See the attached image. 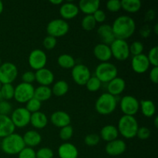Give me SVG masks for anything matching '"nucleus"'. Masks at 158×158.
Wrapping results in <instances>:
<instances>
[{"label":"nucleus","mask_w":158,"mask_h":158,"mask_svg":"<svg viewBox=\"0 0 158 158\" xmlns=\"http://www.w3.org/2000/svg\"><path fill=\"white\" fill-rule=\"evenodd\" d=\"M111 27L116 39L127 40L135 32L136 23L132 17L122 15L115 19Z\"/></svg>","instance_id":"nucleus-1"},{"label":"nucleus","mask_w":158,"mask_h":158,"mask_svg":"<svg viewBox=\"0 0 158 158\" xmlns=\"http://www.w3.org/2000/svg\"><path fill=\"white\" fill-rule=\"evenodd\" d=\"M26 148L23 136L19 134H13L2 138L1 148L3 152L9 155L19 154Z\"/></svg>","instance_id":"nucleus-2"},{"label":"nucleus","mask_w":158,"mask_h":158,"mask_svg":"<svg viewBox=\"0 0 158 158\" xmlns=\"http://www.w3.org/2000/svg\"><path fill=\"white\" fill-rule=\"evenodd\" d=\"M119 134L126 139H132L137 135L139 128L137 119L133 116L123 115L119 119L117 127Z\"/></svg>","instance_id":"nucleus-3"},{"label":"nucleus","mask_w":158,"mask_h":158,"mask_svg":"<svg viewBox=\"0 0 158 158\" xmlns=\"http://www.w3.org/2000/svg\"><path fill=\"white\" fill-rule=\"evenodd\" d=\"M117 106V97L108 93L102 94L95 103L96 111L101 115H110L115 111Z\"/></svg>","instance_id":"nucleus-4"},{"label":"nucleus","mask_w":158,"mask_h":158,"mask_svg":"<svg viewBox=\"0 0 158 158\" xmlns=\"http://www.w3.org/2000/svg\"><path fill=\"white\" fill-rule=\"evenodd\" d=\"M118 69L112 63L105 62L100 63L95 69V77L101 83H108L114 78L117 77Z\"/></svg>","instance_id":"nucleus-5"},{"label":"nucleus","mask_w":158,"mask_h":158,"mask_svg":"<svg viewBox=\"0 0 158 158\" xmlns=\"http://www.w3.org/2000/svg\"><path fill=\"white\" fill-rule=\"evenodd\" d=\"M69 30V23L63 19H55L51 20L46 26V32L48 35L56 39L64 36L68 33Z\"/></svg>","instance_id":"nucleus-6"},{"label":"nucleus","mask_w":158,"mask_h":158,"mask_svg":"<svg viewBox=\"0 0 158 158\" xmlns=\"http://www.w3.org/2000/svg\"><path fill=\"white\" fill-rule=\"evenodd\" d=\"M112 57H114L119 61H124L130 56L129 44L126 40L115 39L114 41L110 45Z\"/></svg>","instance_id":"nucleus-7"},{"label":"nucleus","mask_w":158,"mask_h":158,"mask_svg":"<svg viewBox=\"0 0 158 158\" xmlns=\"http://www.w3.org/2000/svg\"><path fill=\"white\" fill-rule=\"evenodd\" d=\"M34 91L33 85L22 82L15 87L14 99L19 103H26L34 97Z\"/></svg>","instance_id":"nucleus-8"},{"label":"nucleus","mask_w":158,"mask_h":158,"mask_svg":"<svg viewBox=\"0 0 158 158\" xmlns=\"http://www.w3.org/2000/svg\"><path fill=\"white\" fill-rule=\"evenodd\" d=\"M18 77V68L14 63L6 62L0 66V83L12 84Z\"/></svg>","instance_id":"nucleus-9"},{"label":"nucleus","mask_w":158,"mask_h":158,"mask_svg":"<svg viewBox=\"0 0 158 158\" xmlns=\"http://www.w3.org/2000/svg\"><path fill=\"white\" fill-rule=\"evenodd\" d=\"M120 107L123 115L134 117L140 110V101L134 96L126 95L120 100Z\"/></svg>","instance_id":"nucleus-10"},{"label":"nucleus","mask_w":158,"mask_h":158,"mask_svg":"<svg viewBox=\"0 0 158 158\" xmlns=\"http://www.w3.org/2000/svg\"><path fill=\"white\" fill-rule=\"evenodd\" d=\"M10 118L15 127L23 128L30 123L31 114L25 107H18L12 111Z\"/></svg>","instance_id":"nucleus-11"},{"label":"nucleus","mask_w":158,"mask_h":158,"mask_svg":"<svg viewBox=\"0 0 158 158\" xmlns=\"http://www.w3.org/2000/svg\"><path fill=\"white\" fill-rule=\"evenodd\" d=\"M71 76L73 81L77 84L80 86H84L91 77V73L88 66L80 63V64L75 65L73 68Z\"/></svg>","instance_id":"nucleus-12"},{"label":"nucleus","mask_w":158,"mask_h":158,"mask_svg":"<svg viewBox=\"0 0 158 158\" xmlns=\"http://www.w3.org/2000/svg\"><path fill=\"white\" fill-rule=\"evenodd\" d=\"M28 61H29V66L32 69L37 71L45 68L47 63V56L46 52L42 49H35L31 51Z\"/></svg>","instance_id":"nucleus-13"},{"label":"nucleus","mask_w":158,"mask_h":158,"mask_svg":"<svg viewBox=\"0 0 158 158\" xmlns=\"http://www.w3.org/2000/svg\"><path fill=\"white\" fill-rule=\"evenodd\" d=\"M150 66L151 64L148 61L147 55L143 53L133 56L131 60V68L137 73H144L149 69Z\"/></svg>","instance_id":"nucleus-14"},{"label":"nucleus","mask_w":158,"mask_h":158,"mask_svg":"<svg viewBox=\"0 0 158 158\" xmlns=\"http://www.w3.org/2000/svg\"><path fill=\"white\" fill-rule=\"evenodd\" d=\"M127 150V143L124 140L116 139L108 142L105 147V151L110 156L117 157L123 154Z\"/></svg>","instance_id":"nucleus-15"},{"label":"nucleus","mask_w":158,"mask_h":158,"mask_svg":"<svg viewBox=\"0 0 158 158\" xmlns=\"http://www.w3.org/2000/svg\"><path fill=\"white\" fill-rule=\"evenodd\" d=\"M79 12H80V10H79L78 6L72 2H66L60 6V14L63 19L66 21L74 19L76 16H77Z\"/></svg>","instance_id":"nucleus-16"},{"label":"nucleus","mask_w":158,"mask_h":158,"mask_svg":"<svg viewBox=\"0 0 158 158\" xmlns=\"http://www.w3.org/2000/svg\"><path fill=\"white\" fill-rule=\"evenodd\" d=\"M50 121L54 126L59 128L70 125L71 117L69 114L63 110H56L50 116Z\"/></svg>","instance_id":"nucleus-17"},{"label":"nucleus","mask_w":158,"mask_h":158,"mask_svg":"<svg viewBox=\"0 0 158 158\" xmlns=\"http://www.w3.org/2000/svg\"><path fill=\"white\" fill-rule=\"evenodd\" d=\"M35 81L40 85V86H49V85L52 84L54 81V74L50 69L47 68H43L41 69L35 71Z\"/></svg>","instance_id":"nucleus-18"},{"label":"nucleus","mask_w":158,"mask_h":158,"mask_svg":"<svg viewBox=\"0 0 158 158\" xmlns=\"http://www.w3.org/2000/svg\"><path fill=\"white\" fill-rule=\"evenodd\" d=\"M94 55L101 63L108 62L112 58L110 47L103 43H99L94 48Z\"/></svg>","instance_id":"nucleus-19"},{"label":"nucleus","mask_w":158,"mask_h":158,"mask_svg":"<svg viewBox=\"0 0 158 158\" xmlns=\"http://www.w3.org/2000/svg\"><path fill=\"white\" fill-rule=\"evenodd\" d=\"M97 34L101 40L102 43L108 46H110L116 39L113 32L112 27L109 24L100 25L97 29Z\"/></svg>","instance_id":"nucleus-20"},{"label":"nucleus","mask_w":158,"mask_h":158,"mask_svg":"<svg viewBox=\"0 0 158 158\" xmlns=\"http://www.w3.org/2000/svg\"><path fill=\"white\" fill-rule=\"evenodd\" d=\"M58 155L60 158H77L79 151L75 145L69 142H65L59 147Z\"/></svg>","instance_id":"nucleus-21"},{"label":"nucleus","mask_w":158,"mask_h":158,"mask_svg":"<svg viewBox=\"0 0 158 158\" xmlns=\"http://www.w3.org/2000/svg\"><path fill=\"white\" fill-rule=\"evenodd\" d=\"M125 88H126L125 80L121 77H117L108 83L107 93L114 97H117L124 91Z\"/></svg>","instance_id":"nucleus-22"},{"label":"nucleus","mask_w":158,"mask_h":158,"mask_svg":"<svg viewBox=\"0 0 158 158\" xmlns=\"http://www.w3.org/2000/svg\"><path fill=\"white\" fill-rule=\"evenodd\" d=\"M15 127L9 116L0 114V138H4L13 134Z\"/></svg>","instance_id":"nucleus-23"},{"label":"nucleus","mask_w":158,"mask_h":158,"mask_svg":"<svg viewBox=\"0 0 158 158\" xmlns=\"http://www.w3.org/2000/svg\"><path fill=\"white\" fill-rule=\"evenodd\" d=\"M100 2L99 0H81L79 2V10L86 15H94L100 9Z\"/></svg>","instance_id":"nucleus-24"},{"label":"nucleus","mask_w":158,"mask_h":158,"mask_svg":"<svg viewBox=\"0 0 158 158\" xmlns=\"http://www.w3.org/2000/svg\"><path fill=\"white\" fill-rule=\"evenodd\" d=\"M23 141H24L26 147L28 148H35L38 146L42 141V136L38 131L31 130L26 131L23 136Z\"/></svg>","instance_id":"nucleus-25"},{"label":"nucleus","mask_w":158,"mask_h":158,"mask_svg":"<svg viewBox=\"0 0 158 158\" xmlns=\"http://www.w3.org/2000/svg\"><path fill=\"white\" fill-rule=\"evenodd\" d=\"M99 136H100V139H103L104 141L108 143V142L113 141V140L117 139L119 136V132L117 127H115L114 125L109 124L104 126L100 130Z\"/></svg>","instance_id":"nucleus-26"},{"label":"nucleus","mask_w":158,"mask_h":158,"mask_svg":"<svg viewBox=\"0 0 158 158\" xmlns=\"http://www.w3.org/2000/svg\"><path fill=\"white\" fill-rule=\"evenodd\" d=\"M48 122L49 120L46 115L41 111L31 114L30 124L35 129H43L47 126Z\"/></svg>","instance_id":"nucleus-27"},{"label":"nucleus","mask_w":158,"mask_h":158,"mask_svg":"<svg viewBox=\"0 0 158 158\" xmlns=\"http://www.w3.org/2000/svg\"><path fill=\"white\" fill-rule=\"evenodd\" d=\"M140 109L145 117L151 118L156 113L155 103L150 100H141L140 102Z\"/></svg>","instance_id":"nucleus-28"},{"label":"nucleus","mask_w":158,"mask_h":158,"mask_svg":"<svg viewBox=\"0 0 158 158\" xmlns=\"http://www.w3.org/2000/svg\"><path fill=\"white\" fill-rule=\"evenodd\" d=\"M52 95V90L49 86H40L35 88V91H34V98L40 100L41 103L49 100Z\"/></svg>","instance_id":"nucleus-29"},{"label":"nucleus","mask_w":158,"mask_h":158,"mask_svg":"<svg viewBox=\"0 0 158 158\" xmlns=\"http://www.w3.org/2000/svg\"><path fill=\"white\" fill-rule=\"evenodd\" d=\"M121 9L129 13H136L141 9L142 3L140 0H122Z\"/></svg>","instance_id":"nucleus-30"},{"label":"nucleus","mask_w":158,"mask_h":158,"mask_svg":"<svg viewBox=\"0 0 158 158\" xmlns=\"http://www.w3.org/2000/svg\"><path fill=\"white\" fill-rule=\"evenodd\" d=\"M52 94L56 97H63L66 95L69 91V84L65 80H58L51 88Z\"/></svg>","instance_id":"nucleus-31"},{"label":"nucleus","mask_w":158,"mask_h":158,"mask_svg":"<svg viewBox=\"0 0 158 158\" xmlns=\"http://www.w3.org/2000/svg\"><path fill=\"white\" fill-rule=\"evenodd\" d=\"M57 63L63 69H73L76 65V61L73 57L69 54H61L57 58Z\"/></svg>","instance_id":"nucleus-32"},{"label":"nucleus","mask_w":158,"mask_h":158,"mask_svg":"<svg viewBox=\"0 0 158 158\" xmlns=\"http://www.w3.org/2000/svg\"><path fill=\"white\" fill-rule=\"evenodd\" d=\"M14 92H15V87L12 84H2L0 93L3 100L9 101L14 98Z\"/></svg>","instance_id":"nucleus-33"},{"label":"nucleus","mask_w":158,"mask_h":158,"mask_svg":"<svg viewBox=\"0 0 158 158\" xmlns=\"http://www.w3.org/2000/svg\"><path fill=\"white\" fill-rule=\"evenodd\" d=\"M96 23L93 15H85L81 21V26L85 31H92L93 29H95Z\"/></svg>","instance_id":"nucleus-34"},{"label":"nucleus","mask_w":158,"mask_h":158,"mask_svg":"<svg viewBox=\"0 0 158 158\" xmlns=\"http://www.w3.org/2000/svg\"><path fill=\"white\" fill-rule=\"evenodd\" d=\"M85 86L89 92H97L101 87L102 83L99 80V79H97L94 76V77H91L89 79Z\"/></svg>","instance_id":"nucleus-35"},{"label":"nucleus","mask_w":158,"mask_h":158,"mask_svg":"<svg viewBox=\"0 0 158 158\" xmlns=\"http://www.w3.org/2000/svg\"><path fill=\"white\" fill-rule=\"evenodd\" d=\"M42 107V103L40 100H36L35 98H32L26 103V109L29 111L30 114H34L40 110Z\"/></svg>","instance_id":"nucleus-36"},{"label":"nucleus","mask_w":158,"mask_h":158,"mask_svg":"<svg viewBox=\"0 0 158 158\" xmlns=\"http://www.w3.org/2000/svg\"><path fill=\"white\" fill-rule=\"evenodd\" d=\"M73 135V128L71 125H68V126L60 128L59 136H60V138L62 140L67 141V140H70L72 138Z\"/></svg>","instance_id":"nucleus-37"},{"label":"nucleus","mask_w":158,"mask_h":158,"mask_svg":"<svg viewBox=\"0 0 158 158\" xmlns=\"http://www.w3.org/2000/svg\"><path fill=\"white\" fill-rule=\"evenodd\" d=\"M143 49H144L143 44L140 41H134L131 45H129L130 54L133 55V56L143 53Z\"/></svg>","instance_id":"nucleus-38"},{"label":"nucleus","mask_w":158,"mask_h":158,"mask_svg":"<svg viewBox=\"0 0 158 158\" xmlns=\"http://www.w3.org/2000/svg\"><path fill=\"white\" fill-rule=\"evenodd\" d=\"M158 47L157 46L151 48L148 52V57L150 64L153 66H158Z\"/></svg>","instance_id":"nucleus-39"},{"label":"nucleus","mask_w":158,"mask_h":158,"mask_svg":"<svg viewBox=\"0 0 158 158\" xmlns=\"http://www.w3.org/2000/svg\"><path fill=\"white\" fill-rule=\"evenodd\" d=\"M100 141V137L97 134H89L85 137L84 143L89 147H94L98 144Z\"/></svg>","instance_id":"nucleus-40"},{"label":"nucleus","mask_w":158,"mask_h":158,"mask_svg":"<svg viewBox=\"0 0 158 158\" xmlns=\"http://www.w3.org/2000/svg\"><path fill=\"white\" fill-rule=\"evenodd\" d=\"M36 158H53V151L49 148H42L35 152Z\"/></svg>","instance_id":"nucleus-41"},{"label":"nucleus","mask_w":158,"mask_h":158,"mask_svg":"<svg viewBox=\"0 0 158 158\" xmlns=\"http://www.w3.org/2000/svg\"><path fill=\"white\" fill-rule=\"evenodd\" d=\"M106 7L110 12H117L121 9V2L120 0H110L106 2Z\"/></svg>","instance_id":"nucleus-42"},{"label":"nucleus","mask_w":158,"mask_h":158,"mask_svg":"<svg viewBox=\"0 0 158 158\" xmlns=\"http://www.w3.org/2000/svg\"><path fill=\"white\" fill-rule=\"evenodd\" d=\"M56 39L52 36H50V35H47L46 37H45L43 42V46L47 50H52V49H53L56 47Z\"/></svg>","instance_id":"nucleus-43"},{"label":"nucleus","mask_w":158,"mask_h":158,"mask_svg":"<svg viewBox=\"0 0 158 158\" xmlns=\"http://www.w3.org/2000/svg\"><path fill=\"white\" fill-rule=\"evenodd\" d=\"M12 106L9 101L2 100L0 101V114L1 115L9 116V114H12Z\"/></svg>","instance_id":"nucleus-44"},{"label":"nucleus","mask_w":158,"mask_h":158,"mask_svg":"<svg viewBox=\"0 0 158 158\" xmlns=\"http://www.w3.org/2000/svg\"><path fill=\"white\" fill-rule=\"evenodd\" d=\"M18 158H36L35 151H34L33 148L26 147L18 154Z\"/></svg>","instance_id":"nucleus-45"},{"label":"nucleus","mask_w":158,"mask_h":158,"mask_svg":"<svg viewBox=\"0 0 158 158\" xmlns=\"http://www.w3.org/2000/svg\"><path fill=\"white\" fill-rule=\"evenodd\" d=\"M151 136V131L146 127H140L138 128L136 137H138L140 140H147Z\"/></svg>","instance_id":"nucleus-46"},{"label":"nucleus","mask_w":158,"mask_h":158,"mask_svg":"<svg viewBox=\"0 0 158 158\" xmlns=\"http://www.w3.org/2000/svg\"><path fill=\"white\" fill-rule=\"evenodd\" d=\"M22 80H23V83L32 84V83L35 81V72H33V71H26L22 75Z\"/></svg>","instance_id":"nucleus-47"},{"label":"nucleus","mask_w":158,"mask_h":158,"mask_svg":"<svg viewBox=\"0 0 158 158\" xmlns=\"http://www.w3.org/2000/svg\"><path fill=\"white\" fill-rule=\"evenodd\" d=\"M93 16H94L96 23H103V22H105V20H106V13H105L104 11L100 9L94 12Z\"/></svg>","instance_id":"nucleus-48"},{"label":"nucleus","mask_w":158,"mask_h":158,"mask_svg":"<svg viewBox=\"0 0 158 158\" xmlns=\"http://www.w3.org/2000/svg\"><path fill=\"white\" fill-rule=\"evenodd\" d=\"M151 31H152V29H151L149 25H143L140 28L139 33L141 35L142 38H148L150 36V35H151Z\"/></svg>","instance_id":"nucleus-49"},{"label":"nucleus","mask_w":158,"mask_h":158,"mask_svg":"<svg viewBox=\"0 0 158 158\" xmlns=\"http://www.w3.org/2000/svg\"><path fill=\"white\" fill-rule=\"evenodd\" d=\"M149 78L152 83L157 84L158 83V66H153L149 73Z\"/></svg>","instance_id":"nucleus-50"},{"label":"nucleus","mask_w":158,"mask_h":158,"mask_svg":"<svg viewBox=\"0 0 158 158\" xmlns=\"http://www.w3.org/2000/svg\"><path fill=\"white\" fill-rule=\"evenodd\" d=\"M156 12L154 9H149L145 14V20L146 21H152L155 19Z\"/></svg>","instance_id":"nucleus-51"},{"label":"nucleus","mask_w":158,"mask_h":158,"mask_svg":"<svg viewBox=\"0 0 158 158\" xmlns=\"http://www.w3.org/2000/svg\"><path fill=\"white\" fill-rule=\"evenodd\" d=\"M49 2L52 5H55V6H61L62 4L63 3V0H50Z\"/></svg>","instance_id":"nucleus-52"},{"label":"nucleus","mask_w":158,"mask_h":158,"mask_svg":"<svg viewBox=\"0 0 158 158\" xmlns=\"http://www.w3.org/2000/svg\"><path fill=\"white\" fill-rule=\"evenodd\" d=\"M3 10H4V5H3V2H2L0 0V15H1L2 13Z\"/></svg>","instance_id":"nucleus-53"},{"label":"nucleus","mask_w":158,"mask_h":158,"mask_svg":"<svg viewBox=\"0 0 158 158\" xmlns=\"http://www.w3.org/2000/svg\"><path fill=\"white\" fill-rule=\"evenodd\" d=\"M154 33L156 34V35H157L158 34V24H155V26H154Z\"/></svg>","instance_id":"nucleus-54"},{"label":"nucleus","mask_w":158,"mask_h":158,"mask_svg":"<svg viewBox=\"0 0 158 158\" xmlns=\"http://www.w3.org/2000/svg\"><path fill=\"white\" fill-rule=\"evenodd\" d=\"M154 126H155L156 128L158 127V117H156L155 119H154Z\"/></svg>","instance_id":"nucleus-55"},{"label":"nucleus","mask_w":158,"mask_h":158,"mask_svg":"<svg viewBox=\"0 0 158 158\" xmlns=\"http://www.w3.org/2000/svg\"><path fill=\"white\" fill-rule=\"evenodd\" d=\"M2 100H3V99H2V97L1 93H0V101H2Z\"/></svg>","instance_id":"nucleus-56"},{"label":"nucleus","mask_w":158,"mask_h":158,"mask_svg":"<svg viewBox=\"0 0 158 158\" xmlns=\"http://www.w3.org/2000/svg\"><path fill=\"white\" fill-rule=\"evenodd\" d=\"M2 64V61H1V58H0V66H1Z\"/></svg>","instance_id":"nucleus-57"},{"label":"nucleus","mask_w":158,"mask_h":158,"mask_svg":"<svg viewBox=\"0 0 158 158\" xmlns=\"http://www.w3.org/2000/svg\"><path fill=\"white\" fill-rule=\"evenodd\" d=\"M1 86H2V83H0V89H1Z\"/></svg>","instance_id":"nucleus-58"}]
</instances>
